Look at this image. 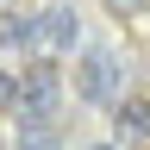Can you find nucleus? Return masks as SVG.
<instances>
[{"label": "nucleus", "instance_id": "nucleus-1", "mask_svg": "<svg viewBox=\"0 0 150 150\" xmlns=\"http://www.w3.org/2000/svg\"><path fill=\"white\" fill-rule=\"evenodd\" d=\"M0 100H6V119L13 125H44L56 119V100H63V75L50 63H31V69H13L0 81Z\"/></svg>", "mask_w": 150, "mask_h": 150}, {"label": "nucleus", "instance_id": "nucleus-2", "mask_svg": "<svg viewBox=\"0 0 150 150\" xmlns=\"http://www.w3.org/2000/svg\"><path fill=\"white\" fill-rule=\"evenodd\" d=\"M75 94H81L88 106H119L125 100V69L112 50H81V63H75Z\"/></svg>", "mask_w": 150, "mask_h": 150}, {"label": "nucleus", "instance_id": "nucleus-3", "mask_svg": "<svg viewBox=\"0 0 150 150\" xmlns=\"http://www.w3.org/2000/svg\"><path fill=\"white\" fill-rule=\"evenodd\" d=\"M112 131H119V144H150V100L144 94H125L112 106Z\"/></svg>", "mask_w": 150, "mask_h": 150}, {"label": "nucleus", "instance_id": "nucleus-4", "mask_svg": "<svg viewBox=\"0 0 150 150\" xmlns=\"http://www.w3.org/2000/svg\"><path fill=\"white\" fill-rule=\"evenodd\" d=\"M44 44L50 50H75V44H81V13H75V6H50L44 13Z\"/></svg>", "mask_w": 150, "mask_h": 150}, {"label": "nucleus", "instance_id": "nucleus-5", "mask_svg": "<svg viewBox=\"0 0 150 150\" xmlns=\"http://www.w3.org/2000/svg\"><path fill=\"white\" fill-rule=\"evenodd\" d=\"M0 38H6V50H25V44H38L44 38V19H31V13H0Z\"/></svg>", "mask_w": 150, "mask_h": 150}, {"label": "nucleus", "instance_id": "nucleus-6", "mask_svg": "<svg viewBox=\"0 0 150 150\" xmlns=\"http://www.w3.org/2000/svg\"><path fill=\"white\" fill-rule=\"evenodd\" d=\"M19 150H63V131H56L50 119L44 125H19Z\"/></svg>", "mask_w": 150, "mask_h": 150}, {"label": "nucleus", "instance_id": "nucleus-7", "mask_svg": "<svg viewBox=\"0 0 150 150\" xmlns=\"http://www.w3.org/2000/svg\"><path fill=\"white\" fill-rule=\"evenodd\" d=\"M106 13H112V19H131V25H144V19H150V0H106Z\"/></svg>", "mask_w": 150, "mask_h": 150}, {"label": "nucleus", "instance_id": "nucleus-8", "mask_svg": "<svg viewBox=\"0 0 150 150\" xmlns=\"http://www.w3.org/2000/svg\"><path fill=\"white\" fill-rule=\"evenodd\" d=\"M88 150H119V144H88Z\"/></svg>", "mask_w": 150, "mask_h": 150}]
</instances>
